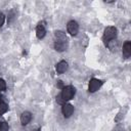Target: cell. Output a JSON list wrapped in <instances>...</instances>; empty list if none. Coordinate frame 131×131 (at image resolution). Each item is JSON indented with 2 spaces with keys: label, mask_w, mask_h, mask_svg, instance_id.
Returning a JSON list of instances; mask_svg holds the SVG:
<instances>
[{
  "label": "cell",
  "mask_w": 131,
  "mask_h": 131,
  "mask_svg": "<svg viewBox=\"0 0 131 131\" xmlns=\"http://www.w3.org/2000/svg\"><path fill=\"white\" fill-rule=\"evenodd\" d=\"M55 37L57 38V40L67 39V36H66V34H64L63 32H61V31H57V32H55Z\"/></svg>",
  "instance_id": "obj_12"
},
{
  "label": "cell",
  "mask_w": 131,
  "mask_h": 131,
  "mask_svg": "<svg viewBox=\"0 0 131 131\" xmlns=\"http://www.w3.org/2000/svg\"><path fill=\"white\" fill-rule=\"evenodd\" d=\"M67 28H68V32H69L71 35H73V36L77 35V33H78V31H79V25H78V23L75 21V20H70V21L68 23Z\"/></svg>",
  "instance_id": "obj_3"
},
{
  "label": "cell",
  "mask_w": 131,
  "mask_h": 131,
  "mask_svg": "<svg viewBox=\"0 0 131 131\" xmlns=\"http://www.w3.org/2000/svg\"><path fill=\"white\" fill-rule=\"evenodd\" d=\"M5 89H6V83L3 79H0V92L4 91Z\"/></svg>",
  "instance_id": "obj_14"
},
{
  "label": "cell",
  "mask_w": 131,
  "mask_h": 131,
  "mask_svg": "<svg viewBox=\"0 0 131 131\" xmlns=\"http://www.w3.org/2000/svg\"><path fill=\"white\" fill-rule=\"evenodd\" d=\"M131 55V42L126 41L123 45V56L125 58H128Z\"/></svg>",
  "instance_id": "obj_8"
},
{
  "label": "cell",
  "mask_w": 131,
  "mask_h": 131,
  "mask_svg": "<svg viewBox=\"0 0 131 131\" xmlns=\"http://www.w3.org/2000/svg\"><path fill=\"white\" fill-rule=\"evenodd\" d=\"M32 119V114L30 112H24L21 115H20V123L21 125H27L30 123Z\"/></svg>",
  "instance_id": "obj_9"
},
{
  "label": "cell",
  "mask_w": 131,
  "mask_h": 131,
  "mask_svg": "<svg viewBox=\"0 0 131 131\" xmlns=\"http://www.w3.org/2000/svg\"><path fill=\"white\" fill-rule=\"evenodd\" d=\"M75 93H76V89L73 86H67V87H63L62 88V91H61V93L59 95H60L61 99L66 102L67 100L72 99L74 97Z\"/></svg>",
  "instance_id": "obj_2"
},
{
  "label": "cell",
  "mask_w": 131,
  "mask_h": 131,
  "mask_svg": "<svg viewBox=\"0 0 131 131\" xmlns=\"http://www.w3.org/2000/svg\"><path fill=\"white\" fill-rule=\"evenodd\" d=\"M67 70H68V62H67V61L61 60V61H59V62L56 64V73H57V74H62V73H64Z\"/></svg>",
  "instance_id": "obj_10"
},
{
  "label": "cell",
  "mask_w": 131,
  "mask_h": 131,
  "mask_svg": "<svg viewBox=\"0 0 131 131\" xmlns=\"http://www.w3.org/2000/svg\"><path fill=\"white\" fill-rule=\"evenodd\" d=\"M57 87H58V88H60V89H62V88H63L62 81H58V82H57Z\"/></svg>",
  "instance_id": "obj_16"
},
{
  "label": "cell",
  "mask_w": 131,
  "mask_h": 131,
  "mask_svg": "<svg viewBox=\"0 0 131 131\" xmlns=\"http://www.w3.org/2000/svg\"><path fill=\"white\" fill-rule=\"evenodd\" d=\"M46 34V30H45V25L44 23H40L38 24L37 28H36V36L39 38V39H42Z\"/></svg>",
  "instance_id": "obj_7"
},
{
  "label": "cell",
  "mask_w": 131,
  "mask_h": 131,
  "mask_svg": "<svg viewBox=\"0 0 131 131\" xmlns=\"http://www.w3.org/2000/svg\"><path fill=\"white\" fill-rule=\"evenodd\" d=\"M61 112L66 118H70L74 113V106L70 103H64V104H62Z\"/></svg>",
  "instance_id": "obj_6"
},
{
  "label": "cell",
  "mask_w": 131,
  "mask_h": 131,
  "mask_svg": "<svg viewBox=\"0 0 131 131\" xmlns=\"http://www.w3.org/2000/svg\"><path fill=\"white\" fill-rule=\"evenodd\" d=\"M0 131H8V124L6 122H0Z\"/></svg>",
  "instance_id": "obj_13"
},
{
  "label": "cell",
  "mask_w": 131,
  "mask_h": 131,
  "mask_svg": "<svg viewBox=\"0 0 131 131\" xmlns=\"http://www.w3.org/2000/svg\"><path fill=\"white\" fill-rule=\"evenodd\" d=\"M68 48V41L67 39H62V40H56L54 43V49L56 51H64Z\"/></svg>",
  "instance_id": "obj_4"
},
{
  "label": "cell",
  "mask_w": 131,
  "mask_h": 131,
  "mask_svg": "<svg viewBox=\"0 0 131 131\" xmlns=\"http://www.w3.org/2000/svg\"><path fill=\"white\" fill-rule=\"evenodd\" d=\"M2 102V95H1V93H0V103Z\"/></svg>",
  "instance_id": "obj_17"
},
{
  "label": "cell",
  "mask_w": 131,
  "mask_h": 131,
  "mask_svg": "<svg viewBox=\"0 0 131 131\" xmlns=\"http://www.w3.org/2000/svg\"><path fill=\"white\" fill-rule=\"evenodd\" d=\"M4 20H5V16H4V14H3V13H1V12H0V27H2V26H3Z\"/></svg>",
  "instance_id": "obj_15"
},
{
  "label": "cell",
  "mask_w": 131,
  "mask_h": 131,
  "mask_svg": "<svg viewBox=\"0 0 131 131\" xmlns=\"http://www.w3.org/2000/svg\"><path fill=\"white\" fill-rule=\"evenodd\" d=\"M101 84H102V82L100 81V80H98V79H91L90 80V82H89V86H88V89H89V91L90 92H95L100 86H101Z\"/></svg>",
  "instance_id": "obj_5"
},
{
  "label": "cell",
  "mask_w": 131,
  "mask_h": 131,
  "mask_svg": "<svg viewBox=\"0 0 131 131\" xmlns=\"http://www.w3.org/2000/svg\"><path fill=\"white\" fill-rule=\"evenodd\" d=\"M117 36V29L115 27H106L103 33V41L107 46L112 40H114Z\"/></svg>",
  "instance_id": "obj_1"
},
{
  "label": "cell",
  "mask_w": 131,
  "mask_h": 131,
  "mask_svg": "<svg viewBox=\"0 0 131 131\" xmlns=\"http://www.w3.org/2000/svg\"><path fill=\"white\" fill-rule=\"evenodd\" d=\"M7 111H8V105L5 102H1L0 103V115H3Z\"/></svg>",
  "instance_id": "obj_11"
}]
</instances>
